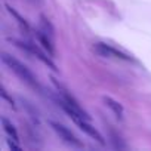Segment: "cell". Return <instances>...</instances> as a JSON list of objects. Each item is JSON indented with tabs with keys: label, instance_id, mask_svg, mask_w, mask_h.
<instances>
[{
	"label": "cell",
	"instance_id": "obj_11",
	"mask_svg": "<svg viewBox=\"0 0 151 151\" xmlns=\"http://www.w3.org/2000/svg\"><path fill=\"white\" fill-rule=\"evenodd\" d=\"M0 95H2V96H3V98H5L8 102H9V105H11L12 108H15V102H14V99L8 95V92L5 91V88H0Z\"/></svg>",
	"mask_w": 151,
	"mask_h": 151
},
{
	"label": "cell",
	"instance_id": "obj_13",
	"mask_svg": "<svg viewBox=\"0 0 151 151\" xmlns=\"http://www.w3.org/2000/svg\"><path fill=\"white\" fill-rule=\"evenodd\" d=\"M11 139H12V138H11ZM11 139H8V145H9L11 148H14V150H17V151H21V147H19V145H15V144H14V142H12Z\"/></svg>",
	"mask_w": 151,
	"mask_h": 151
},
{
	"label": "cell",
	"instance_id": "obj_10",
	"mask_svg": "<svg viewBox=\"0 0 151 151\" xmlns=\"http://www.w3.org/2000/svg\"><path fill=\"white\" fill-rule=\"evenodd\" d=\"M5 6H6V9L9 11V14H12V15L17 18V21L19 22V25H22L25 30H28V24H27V21H25V19H24V18H22V17H21V15H19V14H18L15 9H14V8H11L9 5H5Z\"/></svg>",
	"mask_w": 151,
	"mask_h": 151
},
{
	"label": "cell",
	"instance_id": "obj_7",
	"mask_svg": "<svg viewBox=\"0 0 151 151\" xmlns=\"http://www.w3.org/2000/svg\"><path fill=\"white\" fill-rule=\"evenodd\" d=\"M104 99V102H105V105L119 117V119H122L123 117V113H124V108H123V105L120 104V102H117L116 99H113V98H110V96H104L102 98Z\"/></svg>",
	"mask_w": 151,
	"mask_h": 151
},
{
	"label": "cell",
	"instance_id": "obj_6",
	"mask_svg": "<svg viewBox=\"0 0 151 151\" xmlns=\"http://www.w3.org/2000/svg\"><path fill=\"white\" fill-rule=\"evenodd\" d=\"M37 39H39V42L42 43L43 49H45L50 56H55V47H53V45H52V40H53V39H50V37H49L47 34H45L42 30L37 31Z\"/></svg>",
	"mask_w": 151,
	"mask_h": 151
},
{
	"label": "cell",
	"instance_id": "obj_2",
	"mask_svg": "<svg viewBox=\"0 0 151 151\" xmlns=\"http://www.w3.org/2000/svg\"><path fill=\"white\" fill-rule=\"evenodd\" d=\"M93 50L104 58H119V59H124V61H133V58L107 43H95L93 45Z\"/></svg>",
	"mask_w": 151,
	"mask_h": 151
},
{
	"label": "cell",
	"instance_id": "obj_8",
	"mask_svg": "<svg viewBox=\"0 0 151 151\" xmlns=\"http://www.w3.org/2000/svg\"><path fill=\"white\" fill-rule=\"evenodd\" d=\"M2 124H3V129H5V132L8 133L9 138H12L14 141H19V136H18V132H17L15 126H14L6 117H2Z\"/></svg>",
	"mask_w": 151,
	"mask_h": 151
},
{
	"label": "cell",
	"instance_id": "obj_5",
	"mask_svg": "<svg viewBox=\"0 0 151 151\" xmlns=\"http://www.w3.org/2000/svg\"><path fill=\"white\" fill-rule=\"evenodd\" d=\"M74 123L77 124V126H79V127H80V129L86 133V135H89L91 138H93L96 142H99L101 145H105V139H104V136H102V135H101V133H99V132H98V130H96V129H95L91 123H89V120H85V119H77Z\"/></svg>",
	"mask_w": 151,
	"mask_h": 151
},
{
	"label": "cell",
	"instance_id": "obj_1",
	"mask_svg": "<svg viewBox=\"0 0 151 151\" xmlns=\"http://www.w3.org/2000/svg\"><path fill=\"white\" fill-rule=\"evenodd\" d=\"M2 61L9 67V70H11L12 73L17 74V77H18L21 82H24L25 85H28V86L33 88V89H40L37 79L34 77V74L27 68V65H24L22 62H19L17 58L11 56V55L6 53V52L2 53Z\"/></svg>",
	"mask_w": 151,
	"mask_h": 151
},
{
	"label": "cell",
	"instance_id": "obj_4",
	"mask_svg": "<svg viewBox=\"0 0 151 151\" xmlns=\"http://www.w3.org/2000/svg\"><path fill=\"white\" fill-rule=\"evenodd\" d=\"M15 43H17V46H18V47H21V49L27 50V52H28V53H31V55H36L42 62H45V64H46L47 67H50L52 70H55V71L58 70V68H56V65L53 64V61H52L49 56H46V53H45L43 50H40L36 45H33V43H22V42H17V40H15Z\"/></svg>",
	"mask_w": 151,
	"mask_h": 151
},
{
	"label": "cell",
	"instance_id": "obj_9",
	"mask_svg": "<svg viewBox=\"0 0 151 151\" xmlns=\"http://www.w3.org/2000/svg\"><path fill=\"white\" fill-rule=\"evenodd\" d=\"M40 19H42V22H40V30H42L45 34H47L50 39H53L55 28H53V25L50 24V21H49V19H46L45 17H40Z\"/></svg>",
	"mask_w": 151,
	"mask_h": 151
},
{
	"label": "cell",
	"instance_id": "obj_3",
	"mask_svg": "<svg viewBox=\"0 0 151 151\" xmlns=\"http://www.w3.org/2000/svg\"><path fill=\"white\" fill-rule=\"evenodd\" d=\"M50 126H52V129L59 135V138L61 139H64L67 144H70L71 147H76V148H83V144H82V141L76 136L68 127H65L64 124H61V123H56V122H50Z\"/></svg>",
	"mask_w": 151,
	"mask_h": 151
},
{
	"label": "cell",
	"instance_id": "obj_12",
	"mask_svg": "<svg viewBox=\"0 0 151 151\" xmlns=\"http://www.w3.org/2000/svg\"><path fill=\"white\" fill-rule=\"evenodd\" d=\"M113 144H114V148H126V145L122 142V139H120V136H114L113 135Z\"/></svg>",
	"mask_w": 151,
	"mask_h": 151
}]
</instances>
